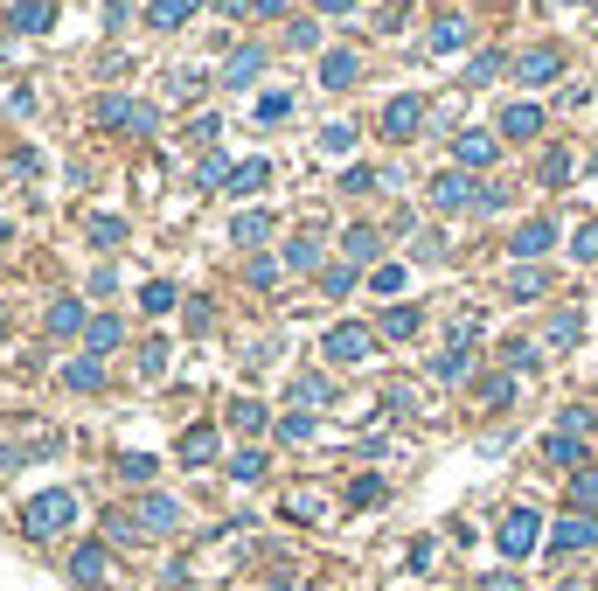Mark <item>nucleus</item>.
Returning a JSON list of instances; mask_svg holds the SVG:
<instances>
[{
    "instance_id": "obj_11",
    "label": "nucleus",
    "mask_w": 598,
    "mask_h": 591,
    "mask_svg": "<svg viewBox=\"0 0 598 591\" xmlns=\"http://www.w3.org/2000/svg\"><path fill=\"white\" fill-rule=\"evenodd\" d=\"M105 557H112L105 543H77V557H70V578H77L84 591H98L105 578H112V564H105Z\"/></svg>"
},
{
    "instance_id": "obj_38",
    "label": "nucleus",
    "mask_w": 598,
    "mask_h": 591,
    "mask_svg": "<svg viewBox=\"0 0 598 591\" xmlns=\"http://www.w3.org/2000/svg\"><path fill=\"white\" fill-rule=\"evenodd\" d=\"M508 397H515V376H508V369H501V376H487V383H480V404H494V411H501V404H508Z\"/></svg>"
},
{
    "instance_id": "obj_14",
    "label": "nucleus",
    "mask_w": 598,
    "mask_h": 591,
    "mask_svg": "<svg viewBox=\"0 0 598 591\" xmlns=\"http://www.w3.org/2000/svg\"><path fill=\"white\" fill-rule=\"evenodd\" d=\"M258 77H265V49H258V42H244V49L223 63V84H230V91H244V84H258Z\"/></svg>"
},
{
    "instance_id": "obj_34",
    "label": "nucleus",
    "mask_w": 598,
    "mask_h": 591,
    "mask_svg": "<svg viewBox=\"0 0 598 591\" xmlns=\"http://www.w3.org/2000/svg\"><path fill=\"white\" fill-rule=\"evenodd\" d=\"M383 494H390V487H383V473H362V480L348 487V501H355V508H383Z\"/></svg>"
},
{
    "instance_id": "obj_55",
    "label": "nucleus",
    "mask_w": 598,
    "mask_h": 591,
    "mask_svg": "<svg viewBox=\"0 0 598 591\" xmlns=\"http://www.w3.org/2000/svg\"><path fill=\"white\" fill-rule=\"evenodd\" d=\"M126 480H153V459H147V452H126Z\"/></svg>"
},
{
    "instance_id": "obj_22",
    "label": "nucleus",
    "mask_w": 598,
    "mask_h": 591,
    "mask_svg": "<svg viewBox=\"0 0 598 591\" xmlns=\"http://www.w3.org/2000/svg\"><path fill=\"white\" fill-rule=\"evenodd\" d=\"M174 452H181V466H209V459H216V432H209V425H195V432H181Z\"/></svg>"
},
{
    "instance_id": "obj_25",
    "label": "nucleus",
    "mask_w": 598,
    "mask_h": 591,
    "mask_svg": "<svg viewBox=\"0 0 598 591\" xmlns=\"http://www.w3.org/2000/svg\"><path fill=\"white\" fill-rule=\"evenodd\" d=\"M63 390H105V369H98V355H77V362L63 369Z\"/></svg>"
},
{
    "instance_id": "obj_16",
    "label": "nucleus",
    "mask_w": 598,
    "mask_h": 591,
    "mask_svg": "<svg viewBox=\"0 0 598 591\" xmlns=\"http://www.w3.org/2000/svg\"><path fill=\"white\" fill-rule=\"evenodd\" d=\"M49 334H91V313H84V299H49Z\"/></svg>"
},
{
    "instance_id": "obj_60",
    "label": "nucleus",
    "mask_w": 598,
    "mask_h": 591,
    "mask_svg": "<svg viewBox=\"0 0 598 591\" xmlns=\"http://www.w3.org/2000/svg\"><path fill=\"white\" fill-rule=\"evenodd\" d=\"M0 334H7V306H0Z\"/></svg>"
},
{
    "instance_id": "obj_43",
    "label": "nucleus",
    "mask_w": 598,
    "mask_h": 591,
    "mask_svg": "<svg viewBox=\"0 0 598 591\" xmlns=\"http://www.w3.org/2000/svg\"><path fill=\"white\" fill-rule=\"evenodd\" d=\"M174 299H181V293H174L167 279H153L147 293H140V306H147V313H174Z\"/></svg>"
},
{
    "instance_id": "obj_10",
    "label": "nucleus",
    "mask_w": 598,
    "mask_h": 591,
    "mask_svg": "<svg viewBox=\"0 0 598 591\" xmlns=\"http://www.w3.org/2000/svg\"><path fill=\"white\" fill-rule=\"evenodd\" d=\"M550 244H557V223H543V216H536V223H522V230L508 237V251H515V265H536V258L550 251Z\"/></svg>"
},
{
    "instance_id": "obj_27",
    "label": "nucleus",
    "mask_w": 598,
    "mask_h": 591,
    "mask_svg": "<svg viewBox=\"0 0 598 591\" xmlns=\"http://www.w3.org/2000/svg\"><path fill=\"white\" fill-rule=\"evenodd\" d=\"M230 237H237V244H265V237H272V216H265V209H244V216L230 223Z\"/></svg>"
},
{
    "instance_id": "obj_56",
    "label": "nucleus",
    "mask_w": 598,
    "mask_h": 591,
    "mask_svg": "<svg viewBox=\"0 0 598 591\" xmlns=\"http://www.w3.org/2000/svg\"><path fill=\"white\" fill-rule=\"evenodd\" d=\"M480 591H522V578H487Z\"/></svg>"
},
{
    "instance_id": "obj_54",
    "label": "nucleus",
    "mask_w": 598,
    "mask_h": 591,
    "mask_svg": "<svg viewBox=\"0 0 598 591\" xmlns=\"http://www.w3.org/2000/svg\"><path fill=\"white\" fill-rule=\"evenodd\" d=\"M341 188H348V195H362V188H376V174H369V167H348V174H341Z\"/></svg>"
},
{
    "instance_id": "obj_28",
    "label": "nucleus",
    "mask_w": 598,
    "mask_h": 591,
    "mask_svg": "<svg viewBox=\"0 0 598 591\" xmlns=\"http://www.w3.org/2000/svg\"><path fill=\"white\" fill-rule=\"evenodd\" d=\"M418 327H425V313H418V306H390V313H383V334H390V341H411Z\"/></svg>"
},
{
    "instance_id": "obj_24",
    "label": "nucleus",
    "mask_w": 598,
    "mask_h": 591,
    "mask_svg": "<svg viewBox=\"0 0 598 591\" xmlns=\"http://www.w3.org/2000/svg\"><path fill=\"white\" fill-rule=\"evenodd\" d=\"M188 14H195V0H153V7H147V28H160V35H174V28H181Z\"/></svg>"
},
{
    "instance_id": "obj_45",
    "label": "nucleus",
    "mask_w": 598,
    "mask_h": 591,
    "mask_svg": "<svg viewBox=\"0 0 598 591\" xmlns=\"http://www.w3.org/2000/svg\"><path fill=\"white\" fill-rule=\"evenodd\" d=\"M279 265H286V258H251V265H244V272H251V286H258V293H265V286H279Z\"/></svg>"
},
{
    "instance_id": "obj_8",
    "label": "nucleus",
    "mask_w": 598,
    "mask_h": 591,
    "mask_svg": "<svg viewBox=\"0 0 598 591\" xmlns=\"http://www.w3.org/2000/svg\"><path fill=\"white\" fill-rule=\"evenodd\" d=\"M98 126H133V133H153V105H133V98H98Z\"/></svg>"
},
{
    "instance_id": "obj_59",
    "label": "nucleus",
    "mask_w": 598,
    "mask_h": 591,
    "mask_svg": "<svg viewBox=\"0 0 598 591\" xmlns=\"http://www.w3.org/2000/svg\"><path fill=\"white\" fill-rule=\"evenodd\" d=\"M0 244H7V216H0Z\"/></svg>"
},
{
    "instance_id": "obj_41",
    "label": "nucleus",
    "mask_w": 598,
    "mask_h": 591,
    "mask_svg": "<svg viewBox=\"0 0 598 591\" xmlns=\"http://www.w3.org/2000/svg\"><path fill=\"white\" fill-rule=\"evenodd\" d=\"M571 181V153L557 147V153H543V188H564Z\"/></svg>"
},
{
    "instance_id": "obj_58",
    "label": "nucleus",
    "mask_w": 598,
    "mask_h": 591,
    "mask_svg": "<svg viewBox=\"0 0 598 591\" xmlns=\"http://www.w3.org/2000/svg\"><path fill=\"white\" fill-rule=\"evenodd\" d=\"M313 7H320V14H348L355 0H313Z\"/></svg>"
},
{
    "instance_id": "obj_46",
    "label": "nucleus",
    "mask_w": 598,
    "mask_h": 591,
    "mask_svg": "<svg viewBox=\"0 0 598 591\" xmlns=\"http://www.w3.org/2000/svg\"><path fill=\"white\" fill-rule=\"evenodd\" d=\"M404 279H411L404 265H376V272H369V286H376V293H404Z\"/></svg>"
},
{
    "instance_id": "obj_19",
    "label": "nucleus",
    "mask_w": 598,
    "mask_h": 591,
    "mask_svg": "<svg viewBox=\"0 0 598 591\" xmlns=\"http://www.w3.org/2000/svg\"><path fill=\"white\" fill-rule=\"evenodd\" d=\"M466 35H473V28H466V14H439V28H432V56H459V49H466Z\"/></svg>"
},
{
    "instance_id": "obj_21",
    "label": "nucleus",
    "mask_w": 598,
    "mask_h": 591,
    "mask_svg": "<svg viewBox=\"0 0 598 591\" xmlns=\"http://www.w3.org/2000/svg\"><path fill=\"white\" fill-rule=\"evenodd\" d=\"M564 501H571V515H598V466H578L571 473V494Z\"/></svg>"
},
{
    "instance_id": "obj_18",
    "label": "nucleus",
    "mask_w": 598,
    "mask_h": 591,
    "mask_svg": "<svg viewBox=\"0 0 598 591\" xmlns=\"http://www.w3.org/2000/svg\"><path fill=\"white\" fill-rule=\"evenodd\" d=\"M174 522H181V508H174L167 494H140V529H147V536H167Z\"/></svg>"
},
{
    "instance_id": "obj_6",
    "label": "nucleus",
    "mask_w": 598,
    "mask_h": 591,
    "mask_svg": "<svg viewBox=\"0 0 598 591\" xmlns=\"http://www.w3.org/2000/svg\"><path fill=\"white\" fill-rule=\"evenodd\" d=\"M425 126V98H390L383 105V140H418Z\"/></svg>"
},
{
    "instance_id": "obj_13",
    "label": "nucleus",
    "mask_w": 598,
    "mask_h": 591,
    "mask_svg": "<svg viewBox=\"0 0 598 591\" xmlns=\"http://www.w3.org/2000/svg\"><path fill=\"white\" fill-rule=\"evenodd\" d=\"M494 126H501V140H536V133H543V105H522V98H515V105H501Z\"/></svg>"
},
{
    "instance_id": "obj_33",
    "label": "nucleus",
    "mask_w": 598,
    "mask_h": 591,
    "mask_svg": "<svg viewBox=\"0 0 598 591\" xmlns=\"http://www.w3.org/2000/svg\"><path fill=\"white\" fill-rule=\"evenodd\" d=\"M230 425H237V432H265V404H258V397H237V404H230Z\"/></svg>"
},
{
    "instance_id": "obj_29",
    "label": "nucleus",
    "mask_w": 598,
    "mask_h": 591,
    "mask_svg": "<svg viewBox=\"0 0 598 591\" xmlns=\"http://www.w3.org/2000/svg\"><path fill=\"white\" fill-rule=\"evenodd\" d=\"M84 341H91V355H112V348H119V341H126V327H119V320H112V313H98V320H91V334H84Z\"/></svg>"
},
{
    "instance_id": "obj_31",
    "label": "nucleus",
    "mask_w": 598,
    "mask_h": 591,
    "mask_svg": "<svg viewBox=\"0 0 598 591\" xmlns=\"http://www.w3.org/2000/svg\"><path fill=\"white\" fill-rule=\"evenodd\" d=\"M543 286H550V272H543V265H515V279H508V293H515V299H536Z\"/></svg>"
},
{
    "instance_id": "obj_37",
    "label": "nucleus",
    "mask_w": 598,
    "mask_h": 591,
    "mask_svg": "<svg viewBox=\"0 0 598 591\" xmlns=\"http://www.w3.org/2000/svg\"><path fill=\"white\" fill-rule=\"evenodd\" d=\"M501 70H508V56H501V49H487V56H473V70H466V84H494Z\"/></svg>"
},
{
    "instance_id": "obj_17",
    "label": "nucleus",
    "mask_w": 598,
    "mask_h": 591,
    "mask_svg": "<svg viewBox=\"0 0 598 591\" xmlns=\"http://www.w3.org/2000/svg\"><path fill=\"white\" fill-rule=\"evenodd\" d=\"M452 153H459V167L473 174V167H494L501 140H494V133H459V140H452Z\"/></svg>"
},
{
    "instance_id": "obj_20",
    "label": "nucleus",
    "mask_w": 598,
    "mask_h": 591,
    "mask_svg": "<svg viewBox=\"0 0 598 591\" xmlns=\"http://www.w3.org/2000/svg\"><path fill=\"white\" fill-rule=\"evenodd\" d=\"M265 181H272V160H237V167H230V181H223V188H230V195H258V188H265Z\"/></svg>"
},
{
    "instance_id": "obj_48",
    "label": "nucleus",
    "mask_w": 598,
    "mask_h": 591,
    "mask_svg": "<svg viewBox=\"0 0 598 591\" xmlns=\"http://www.w3.org/2000/svg\"><path fill=\"white\" fill-rule=\"evenodd\" d=\"M293 397H299V404H327V376H299Z\"/></svg>"
},
{
    "instance_id": "obj_1",
    "label": "nucleus",
    "mask_w": 598,
    "mask_h": 591,
    "mask_svg": "<svg viewBox=\"0 0 598 591\" xmlns=\"http://www.w3.org/2000/svg\"><path fill=\"white\" fill-rule=\"evenodd\" d=\"M77 494L70 487H49V494H35L28 508H21V536H35V543H49V536H63L70 522H77Z\"/></svg>"
},
{
    "instance_id": "obj_26",
    "label": "nucleus",
    "mask_w": 598,
    "mask_h": 591,
    "mask_svg": "<svg viewBox=\"0 0 598 591\" xmlns=\"http://www.w3.org/2000/svg\"><path fill=\"white\" fill-rule=\"evenodd\" d=\"M432 369H439V383H459V376H473V348H466V341H452V348L439 355V362H432Z\"/></svg>"
},
{
    "instance_id": "obj_39",
    "label": "nucleus",
    "mask_w": 598,
    "mask_h": 591,
    "mask_svg": "<svg viewBox=\"0 0 598 591\" xmlns=\"http://www.w3.org/2000/svg\"><path fill=\"white\" fill-rule=\"evenodd\" d=\"M557 432H571V439H592V411H585V404L557 411Z\"/></svg>"
},
{
    "instance_id": "obj_42",
    "label": "nucleus",
    "mask_w": 598,
    "mask_h": 591,
    "mask_svg": "<svg viewBox=\"0 0 598 591\" xmlns=\"http://www.w3.org/2000/svg\"><path fill=\"white\" fill-rule=\"evenodd\" d=\"M306 439H313V418H306V411L279 418V445H306Z\"/></svg>"
},
{
    "instance_id": "obj_4",
    "label": "nucleus",
    "mask_w": 598,
    "mask_h": 591,
    "mask_svg": "<svg viewBox=\"0 0 598 591\" xmlns=\"http://www.w3.org/2000/svg\"><path fill=\"white\" fill-rule=\"evenodd\" d=\"M578 550H598V515H564L550 529V557H578Z\"/></svg>"
},
{
    "instance_id": "obj_44",
    "label": "nucleus",
    "mask_w": 598,
    "mask_h": 591,
    "mask_svg": "<svg viewBox=\"0 0 598 591\" xmlns=\"http://www.w3.org/2000/svg\"><path fill=\"white\" fill-rule=\"evenodd\" d=\"M286 112H293V98H286V91H265V98H258V119H265V126H279Z\"/></svg>"
},
{
    "instance_id": "obj_51",
    "label": "nucleus",
    "mask_w": 598,
    "mask_h": 591,
    "mask_svg": "<svg viewBox=\"0 0 598 591\" xmlns=\"http://www.w3.org/2000/svg\"><path fill=\"white\" fill-rule=\"evenodd\" d=\"M571 251H578V258H585V265H598V223H585V230H578V237H571Z\"/></svg>"
},
{
    "instance_id": "obj_36",
    "label": "nucleus",
    "mask_w": 598,
    "mask_h": 591,
    "mask_svg": "<svg viewBox=\"0 0 598 591\" xmlns=\"http://www.w3.org/2000/svg\"><path fill=\"white\" fill-rule=\"evenodd\" d=\"M313 265H320V244L313 237H293L286 244V272H313Z\"/></svg>"
},
{
    "instance_id": "obj_35",
    "label": "nucleus",
    "mask_w": 598,
    "mask_h": 591,
    "mask_svg": "<svg viewBox=\"0 0 598 591\" xmlns=\"http://www.w3.org/2000/svg\"><path fill=\"white\" fill-rule=\"evenodd\" d=\"M320 293L348 299V293H355V265H327V272H320Z\"/></svg>"
},
{
    "instance_id": "obj_9",
    "label": "nucleus",
    "mask_w": 598,
    "mask_h": 591,
    "mask_svg": "<svg viewBox=\"0 0 598 591\" xmlns=\"http://www.w3.org/2000/svg\"><path fill=\"white\" fill-rule=\"evenodd\" d=\"M355 77H362V56L355 49H320V84L327 91H355Z\"/></svg>"
},
{
    "instance_id": "obj_15",
    "label": "nucleus",
    "mask_w": 598,
    "mask_h": 591,
    "mask_svg": "<svg viewBox=\"0 0 598 591\" xmlns=\"http://www.w3.org/2000/svg\"><path fill=\"white\" fill-rule=\"evenodd\" d=\"M7 21H14V35H49V28H56V7H49V0H14Z\"/></svg>"
},
{
    "instance_id": "obj_32",
    "label": "nucleus",
    "mask_w": 598,
    "mask_h": 591,
    "mask_svg": "<svg viewBox=\"0 0 598 591\" xmlns=\"http://www.w3.org/2000/svg\"><path fill=\"white\" fill-rule=\"evenodd\" d=\"M91 244H98V251H119V244H126V223H119V216H91Z\"/></svg>"
},
{
    "instance_id": "obj_23",
    "label": "nucleus",
    "mask_w": 598,
    "mask_h": 591,
    "mask_svg": "<svg viewBox=\"0 0 598 591\" xmlns=\"http://www.w3.org/2000/svg\"><path fill=\"white\" fill-rule=\"evenodd\" d=\"M543 459L578 473V466H585V439H571V432H550V439H543Z\"/></svg>"
},
{
    "instance_id": "obj_12",
    "label": "nucleus",
    "mask_w": 598,
    "mask_h": 591,
    "mask_svg": "<svg viewBox=\"0 0 598 591\" xmlns=\"http://www.w3.org/2000/svg\"><path fill=\"white\" fill-rule=\"evenodd\" d=\"M432 202L439 209H480V181L473 174H439L432 181Z\"/></svg>"
},
{
    "instance_id": "obj_2",
    "label": "nucleus",
    "mask_w": 598,
    "mask_h": 591,
    "mask_svg": "<svg viewBox=\"0 0 598 591\" xmlns=\"http://www.w3.org/2000/svg\"><path fill=\"white\" fill-rule=\"evenodd\" d=\"M536 543H543V515H536L529 501H522V508H508V515H501V529H494V550L522 564V557H536Z\"/></svg>"
},
{
    "instance_id": "obj_49",
    "label": "nucleus",
    "mask_w": 598,
    "mask_h": 591,
    "mask_svg": "<svg viewBox=\"0 0 598 591\" xmlns=\"http://www.w3.org/2000/svg\"><path fill=\"white\" fill-rule=\"evenodd\" d=\"M320 147H327V153H348V147H355V126H320Z\"/></svg>"
},
{
    "instance_id": "obj_52",
    "label": "nucleus",
    "mask_w": 598,
    "mask_h": 591,
    "mask_svg": "<svg viewBox=\"0 0 598 591\" xmlns=\"http://www.w3.org/2000/svg\"><path fill=\"white\" fill-rule=\"evenodd\" d=\"M286 35H293V49H320V21H293Z\"/></svg>"
},
{
    "instance_id": "obj_53",
    "label": "nucleus",
    "mask_w": 598,
    "mask_h": 591,
    "mask_svg": "<svg viewBox=\"0 0 598 591\" xmlns=\"http://www.w3.org/2000/svg\"><path fill=\"white\" fill-rule=\"evenodd\" d=\"M216 181H230V160H223V153L202 160V188H216Z\"/></svg>"
},
{
    "instance_id": "obj_7",
    "label": "nucleus",
    "mask_w": 598,
    "mask_h": 591,
    "mask_svg": "<svg viewBox=\"0 0 598 591\" xmlns=\"http://www.w3.org/2000/svg\"><path fill=\"white\" fill-rule=\"evenodd\" d=\"M341 258H348L355 272H376V265H383V237H376L369 223H355V230H341Z\"/></svg>"
},
{
    "instance_id": "obj_50",
    "label": "nucleus",
    "mask_w": 598,
    "mask_h": 591,
    "mask_svg": "<svg viewBox=\"0 0 598 591\" xmlns=\"http://www.w3.org/2000/svg\"><path fill=\"white\" fill-rule=\"evenodd\" d=\"M160 369H167V341H147L140 348V376H160Z\"/></svg>"
},
{
    "instance_id": "obj_61",
    "label": "nucleus",
    "mask_w": 598,
    "mask_h": 591,
    "mask_svg": "<svg viewBox=\"0 0 598 591\" xmlns=\"http://www.w3.org/2000/svg\"><path fill=\"white\" fill-rule=\"evenodd\" d=\"M459 591H480V585H459Z\"/></svg>"
},
{
    "instance_id": "obj_40",
    "label": "nucleus",
    "mask_w": 598,
    "mask_h": 591,
    "mask_svg": "<svg viewBox=\"0 0 598 591\" xmlns=\"http://www.w3.org/2000/svg\"><path fill=\"white\" fill-rule=\"evenodd\" d=\"M230 480H237V487H244V480H265V452H237V459H230Z\"/></svg>"
},
{
    "instance_id": "obj_30",
    "label": "nucleus",
    "mask_w": 598,
    "mask_h": 591,
    "mask_svg": "<svg viewBox=\"0 0 598 591\" xmlns=\"http://www.w3.org/2000/svg\"><path fill=\"white\" fill-rule=\"evenodd\" d=\"M578 341H585V313H571V306H564V313L550 320V348H578Z\"/></svg>"
},
{
    "instance_id": "obj_5",
    "label": "nucleus",
    "mask_w": 598,
    "mask_h": 591,
    "mask_svg": "<svg viewBox=\"0 0 598 591\" xmlns=\"http://www.w3.org/2000/svg\"><path fill=\"white\" fill-rule=\"evenodd\" d=\"M515 77H522V84H557V77H564V49H557V42L522 49V56H515Z\"/></svg>"
},
{
    "instance_id": "obj_47",
    "label": "nucleus",
    "mask_w": 598,
    "mask_h": 591,
    "mask_svg": "<svg viewBox=\"0 0 598 591\" xmlns=\"http://www.w3.org/2000/svg\"><path fill=\"white\" fill-rule=\"evenodd\" d=\"M501 369H508V376H515V369H536V348H529V341H508V348H501Z\"/></svg>"
},
{
    "instance_id": "obj_57",
    "label": "nucleus",
    "mask_w": 598,
    "mask_h": 591,
    "mask_svg": "<svg viewBox=\"0 0 598 591\" xmlns=\"http://www.w3.org/2000/svg\"><path fill=\"white\" fill-rule=\"evenodd\" d=\"M251 7H258V14H286L293 0H251Z\"/></svg>"
},
{
    "instance_id": "obj_3",
    "label": "nucleus",
    "mask_w": 598,
    "mask_h": 591,
    "mask_svg": "<svg viewBox=\"0 0 598 591\" xmlns=\"http://www.w3.org/2000/svg\"><path fill=\"white\" fill-rule=\"evenodd\" d=\"M320 355H327V362H341V369H355V362H369V355H376V334H369L362 320H341V327H327Z\"/></svg>"
}]
</instances>
